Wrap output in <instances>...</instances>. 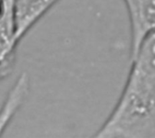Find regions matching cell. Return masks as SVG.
<instances>
[{
	"instance_id": "obj_2",
	"label": "cell",
	"mask_w": 155,
	"mask_h": 138,
	"mask_svg": "<svg viewBox=\"0 0 155 138\" xmlns=\"http://www.w3.org/2000/svg\"><path fill=\"white\" fill-rule=\"evenodd\" d=\"M130 23V53L155 30V0H123Z\"/></svg>"
},
{
	"instance_id": "obj_3",
	"label": "cell",
	"mask_w": 155,
	"mask_h": 138,
	"mask_svg": "<svg viewBox=\"0 0 155 138\" xmlns=\"http://www.w3.org/2000/svg\"><path fill=\"white\" fill-rule=\"evenodd\" d=\"M60 0H12L15 37L19 43L31 28Z\"/></svg>"
},
{
	"instance_id": "obj_1",
	"label": "cell",
	"mask_w": 155,
	"mask_h": 138,
	"mask_svg": "<svg viewBox=\"0 0 155 138\" xmlns=\"http://www.w3.org/2000/svg\"><path fill=\"white\" fill-rule=\"evenodd\" d=\"M130 59L123 90L95 137H155V30L130 53Z\"/></svg>"
},
{
	"instance_id": "obj_4",
	"label": "cell",
	"mask_w": 155,
	"mask_h": 138,
	"mask_svg": "<svg viewBox=\"0 0 155 138\" xmlns=\"http://www.w3.org/2000/svg\"><path fill=\"white\" fill-rule=\"evenodd\" d=\"M17 45L14 14L11 10L0 17V80L7 77L14 68Z\"/></svg>"
},
{
	"instance_id": "obj_5",
	"label": "cell",
	"mask_w": 155,
	"mask_h": 138,
	"mask_svg": "<svg viewBox=\"0 0 155 138\" xmlns=\"http://www.w3.org/2000/svg\"><path fill=\"white\" fill-rule=\"evenodd\" d=\"M29 86L28 75L22 73L7 93L0 108V136L25 103L29 93Z\"/></svg>"
}]
</instances>
